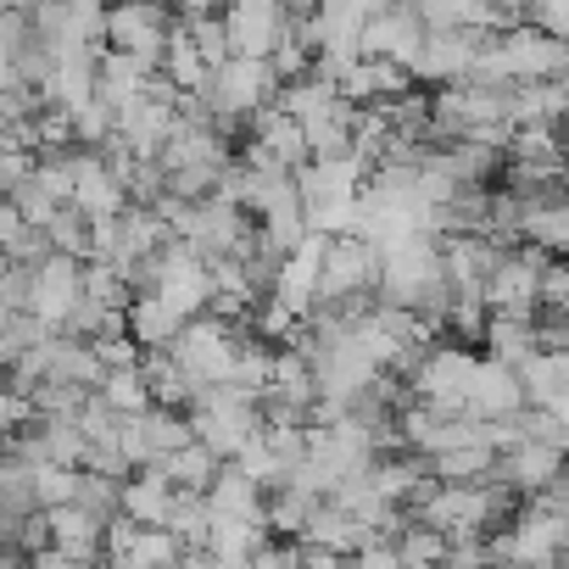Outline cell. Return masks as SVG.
Wrapping results in <instances>:
<instances>
[{"instance_id":"1","label":"cell","mask_w":569,"mask_h":569,"mask_svg":"<svg viewBox=\"0 0 569 569\" xmlns=\"http://www.w3.org/2000/svg\"><path fill=\"white\" fill-rule=\"evenodd\" d=\"M273 101H279V73H273L268 62H251V57H229V62H218L212 79H207V90H201V107H207L212 129L229 134L234 146L246 140L251 118L268 112Z\"/></svg>"},{"instance_id":"2","label":"cell","mask_w":569,"mask_h":569,"mask_svg":"<svg viewBox=\"0 0 569 569\" xmlns=\"http://www.w3.org/2000/svg\"><path fill=\"white\" fill-rule=\"evenodd\" d=\"M563 62H569V40H558V34H547L536 23H513V29H502V34L486 40L475 79L502 84V90H513V84H547V79L563 73Z\"/></svg>"},{"instance_id":"3","label":"cell","mask_w":569,"mask_h":569,"mask_svg":"<svg viewBox=\"0 0 569 569\" xmlns=\"http://www.w3.org/2000/svg\"><path fill=\"white\" fill-rule=\"evenodd\" d=\"M363 184H369V168L358 157H313L297 173V196H302L308 229L313 234H352Z\"/></svg>"},{"instance_id":"4","label":"cell","mask_w":569,"mask_h":569,"mask_svg":"<svg viewBox=\"0 0 569 569\" xmlns=\"http://www.w3.org/2000/svg\"><path fill=\"white\" fill-rule=\"evenodd\" d=\"M262 430V408L251 391L240 386H207L196 402H190V436L212 452V458H234L251 436Z\"/></svg>"},{"instance_id":"5","label":"cell","mask_w":569,"mask_h":569,"mask_svg":"<svg viewBox=\"0 0 569 569\" xmlns=\"http://www.w3.org/2000/svg\"><path fill=\"white\" fill-rule=\"evenodd\" d=\"M168 358L190 375L196 391H207V386H234L240 330L223 325V319H212V313H201V319H190V325L179 330V341L168 347Z\"/></svg>"},{"instance_id":"6","label":"cell","mask_w":569,"mask_h":569,"mask_svg":"<svg viewBox=\"0 0 569 569\" xmlns=\"http://www.w3.org/2000/svg\"><path fill=\"white\" fill-rule=\"evenodd\" d=\"M475 363H480V352H469L463 341H436V347H425L419 363L408 369V391H413V402L441 408V413H463V408H469Z\"/></svg>"},{"instance_id":"7","label":"cell","mask_w":569,"mask_h":569,"mask_svg":"<svg viewBox=\"0 0 569 569\" xmlns=\"http://www.w3.org/2000/svg\"><path fill=\"white\" fill-rule=\"evenodd\" d=\"M173 29H179L173 7H151V0H112L101 34H107V51H123L140 68H162Z\"/></svg>"},{"instance_id":"8","label":"cell","mask_w":569,"mask_h":569,"mask_svg":"<svg viewBox=\"0 0 569 569\" xmlns=\"http://www.w3.org/2000/svg\"><path fill=\"white\" fill-rule=\"evenodd\" d=\"M547 251L525 246V240H508L497 268L486 273V308L491 313H508V319H536L541 313V273H547Z\"/></svg>"},{"instance_id":"9","label":"cell","mask_w":569,"mask_h":569,"mask_svg":"<svg viewBox=\"0 0 569 569\" xmlns=\"http://www.w3.org/2000/svg\"><path fill=\"white\" fill-rule=\"evenodd\" d=\"M190 413L179 408H146V413H123V430H118V452L129 469H157L162 458H173L179 447H190Z\"/></svg>"},{"instance_id":"10","label":"cell","mask_w":569,"mask_h":569,"mask_svg":"<svg viewBox=\"0 0 569 569\" xmlns=\"http://www.w3.org/2000/svg\"><path fill=\"white\" fill-rule=\"evenodd\" d=\"M146 291H151V297H162V302L190 325V319H201V313L212 308V268H207L184 240H173V246L157 257V273H151Z\"/></svg>"},{"instance_id":"11","label":"cell","mask_w":569,"mask_h":569,"mask_svg":"<svg viewBox=\"0 0 569 569\" xmlns=\"http://www.w3.org/2000/svg\"><path fill=\"white\" fill-rule=\"evenodd\" d=\"M79 302H84V262L79 257L51 251V257H40L29 268V302H23V313H34L40 325L62 330Z\"/></svg>"},{"instance_id":"12","label":"cell","mask_w":569,"mask_h":569,"mask_svg":"<svg viewBox=\"0 0 569 569\" xmlns=\"http://www.w3.org/2000/svg\"><path fill=\"white\" fill-rule=\"evenodd\" d=\"M486 40H491V34H480V29H430V34H425L419 62L408 68V73H413V84H419V90H447V84L475 79Z\"/></svg>"},{"instance_id":"13","label":"cell","mask_w":569,"mask_h":569,"mask_svg":"<svg viewBox=\"0 0 569 569\" xmlns=\"http://www.w3.org/2000/svg\"><path fill=\"white\" fill-rule=\"evenodd\" d=\"M218 18H223V34H229V57H251V62H268L297 23L284 12V0H223Z\"/></svg>"},{"instance_id":"14","label":"cell","mask_w":569,"mask_h":569,"mask_svg":"<svg viewBox=\"0 0 569 569\" xmlns=\"http://www.w3.org/2000/svg\"><path fill=\"white\" fill-rule=\"evenodd\" d=\"M240 162L273 168V173H302V168L313 162V151H308V134H302V123H297L291 112L268 107V112L251 118V129H246V140H240Z\"/></svg>"},{"instance_id":"15","label":"cell","mask_w":569,"mask_h":569,"mask_svg":"<svg viewBox=\"0 0 569 569\" xmlns=\"http://www.w3.org/2000/svg\"><path fill=\"white\" fill-rule=\"evenodd\" d=\"M173 123H179V90L157 73V84H151L134 107L118 112V134H112V140H118L123 151H134V157H157V151L168 146Z\"/></svg>"},{"instance_id":"16","label":"cell","mask_w":569,"mask_h":569,"mask_svg":"<svg viewBox=\"0 0 569 569\" xmlns=\"http://www.w3.org/2000/svg\"><path fill=\"white\" fill-rule=\"evenodd\" d=\"M425 18H419V0H391L386 12L369 18L363 29V57H380V62H397V68H413L419 51H425Z\"/></svg>"},{"instance_id":"17","label":"cell","mask_w":569,"mask_h":569,"mask_svg":"<svg viewBox=\"0 0 569 569\" xmlns=\"http://www.w3.org/2000/svg\"><path fill=\"white\" fill-rule=\"evenodd\" d=\"M68 179H73V207L84 218H118L129 207V190L118 179V168L107 162V151H68Z\"/></svg>"},{"instance_id":"18","label":"cell","mask_w":569,"mask_h":569,"mask_svg":"<svg viewBox=\"0 0 569 569\" xmlns=\"http://www.w3.org/2000/svg\"><path fill=\"white\" fill-rule=\"evenodd\" d=\"M569 469V458L552 447V441H530V436H519L508 452H497V469H491V480H502L513 497H541V491H552V480Z\"/></svg>"},{"instance_id":"19","label":"cell","mask_w":569,"mask_h":569,"mask_svg":"<svg viewBox=\"0 0 569 569\" xmlns=\"http://www.w3.org/2000/svg\"><path fill=\"white\" fill-rule=\"evenodd\" d=\"M530 402H525V386H519V369H508V363H497V358H486L480 352V363H475V380H469V419H519Z\"/></svg>"},{"instance_id":"20","label":"cell","mask_w":569,"mask_h":569,"mask_svg":"<svg viewBox=\"0 0 569 569\" xmlns=\"http://www.w3.org/2000/svg\"><path fill=\"white\" fill-rule=\"evenodd\" d=\"M336 90H341L352 107H391L397 96L413 90V73L397 68V62H380V57H358V62L341 68Z\"/></svg>"},{"instance_id":"21","label":"cell","mask_w":569,"mask_h":569,"mask_svg":"<svg viewBox=\"0 0 569 569\" xmlns=\"http://www.w3.org/2000/svg\"><path fill=\"white\" fill-rule=\"evenodd\" d=\"M46 519H51V547H57V552H68V558L90 563V569L107 558V525H101L96 513H84L79 502L46 508Z\"/></svg>"},{"instance_id":"22","label":"cell","mask_w":569,"mask_h":569,"mask_svg":"<svg viewBox=\"0 0 569 569\" xmlns=\"http://www.w3.org/2000/svg\"><path fill=\"white\" fill-rule=\"evenodd\" d=\"M151 84H157V68H140L134 57H123V51H107V46H101V57H96V96H101L112 112L134 107Z\"/></svg>"},{"instance_id":"23","label":"cell","mask_w":569,"mask_h":569,"mask_svg":"<svg viewBox=\"0 0 569 569\" xmlns=\"http://www.w3.org/2000/svg\"><path fill=\"white\" fill-rule=\"evenodd\" d=\"M123 325H129V341H134L140 352H168V347L179 341V330H184V319H179L162 297H151V291H134V297H129Z\"/></svg>"},{"instance_id":"24","label":"cell","mask_w":569,"mask_h":569,"mask_svg":"<svg viewBox=\"0 0 569 569\" xmlns=\"http://www.w3.org/2000/svg\"><path fill=\"white\" fill-rule=\"evenodd\" d=\"M262 502H268V491H262L240 463H223L218 480L207 486V508H212V519H257V525H262ZM262 530H268V525H262Z\"/></svg>"},{"instance_id":"25","label":"cell","mask_w":569,"mask_h":569,"mask_svg":"<svg viewBox=\"0 0 569 569\" xmlns=\"http://www.w3.org/2000/svg\"><path fill=\"white\" fill-rule=\"evenodd\" d=\"M519 386H525V402H530V408L563 402V397H569V352L536 347V352L519 363Z\"/></svg>"},{"instance_id":"26","label":"cell","mask_w":569,"mask_h":569,"mask_svg":"<svg viewBox=\"0 0 569 569\" xmlns=\"http://www.w3.org/2000/svg\"><path fill=\"white\" fill-rule=\"evenodd\" d=\"M319 502H325V497H313V491H302V486L284 480V486L268 491V502H262V525H268V536H279V541H302V530H308V519L319 513Z\"/></svg>"},{"instance_id":"27","label":"cell","mask_w":569,"mask_h":569,"mask_svg":"<svg viewBox=\"0 0 569 569\" xmlns=\"http://www.w3.org/2000/svg\"><path fill=\"white\" fill-rule=\"evenodd\" d=\"M168 508H173V480H168L162 469H134V475L123 480V513H129L134 525H162Z\"/></svg>"},{"instance_id":"28","label":"cell","mask_w":569,"mask_h":569,"mask_svg":"<svg viewBox=\"0 0 569 569\" xmlns=\"http://www.w3.org/2000/svg\"><path fill=\"white\" fill-rule=\"evenodd\" d=\"M179 96H196L201 101V90H207V79H212V62L190 46V34H184V23L173 29V40H168V57H162V68H157Z\"/></svg>"},{"instance_id":"29","label":"cell","mask_w":569,"mask_h":569,"mask_svg":"<svg viewBox=\"0 0 569 569\" xmlns=\"http://www.w3.org/2000/svg\"><path fill=\"white\" fill-rule=\"evenodd\" d=\"M480 341H486V358H497V363L519 369V363L536 352V319H508V313H491V319H486V330H480Z\"/></svg>"},{"instance_id":"30","label":"cell","mask_w":569,"mask_h":569,"mask_svg":"<svg viewBox=\"0 0 569 569\" xmlns=\"http://www.w3.org/2000/svg\"><path fill=\"white\" fill-rule=\"evenodd\" d=\"M179 558H184V547H179V536L168 525H140L134 541L118 552L123 569H173Z\"/></svg>"},{"instance_id":"31","label":"cell","mask_w":569,"mask_h":569,"mask_svg":"<svg viewBox=\"0 0 569 569\" xmlns=\"http://www.w3.org/2000/svg\"><path fill=\"white\" fill-rule=\"evenodd\" d=\"M168 480H173V491H201L207 497V486L218 480V469H223V458H212L201 441H190V447H179L173 458H162L157 463Z\"/></svg>"},{"instance_id":"32","label":"cell","mask_w":569,"mask_h":569,"mask_svg":"<svg viewBox=\"0 0 569 569\" xmlns=\"http://www.w3.org/2000/svg\"><path fill=\"white\" fill-rule=\"evenodd\" d=\"M173 536H179V547L184 552H201L207 547V536H212V508H207V497L201 491H173V508H168V519H162Z\"/></svg>"},{"instance_id":"33","label":"cell","mask_w":569,"mask_h":569,"mask_svg":"<svg viewBox=\"0 0 569 569\" xmlns=\"http://www.w3.org/2000/svg\"><path fill=\"white\" fill-rule=\"evenodd\" d=\"M262 541H268V530H262L257 519H212L207 552H212V558H223V563H246Z\"/></svg>"},{"instance_id":"34","label":"cell","mask_w":569,"mask_h":569,"mask_svg":"<svg viewBox=\"0 0 569 569\" xmlns=\"http://www.w3.org/2000/svg\"><path fill=\"white\" fill-rule=\"evenodd\" d=\"M497 469V452L491 447H452L441 458H430V475L447 480V486H469V480H491Z\"/></svg>"},{"instance_id":"35","label":"cell","mask_w":569,"mask_h":569,"mask_svg":"<svg viewBox=\"0 0 569 569\" xmlns=\"http://www.w3.org/2000/svg\"><path fill=\"white\" fill-rule=\"evenodd\" d=\"M229 463H240V469H246V475H251L262 491H279L284 480H291V463H284V458L273 452V441H268L262 430H257V436H251V441H246V447H240Z\"/></svg>"},{"instance_id":"36","label":"cell","mask_w":569,"mask_h":569,"mask_svg":"<svg viewBox=\"0 0 569 569\" xmlns=\"http://www.w3.org/2000/svg\"><path fill=\"white\" fill-rule=\"evenodd\" d=\"M73 502L107 525V519H118V513H123V480L96 475V469H79V491H73Z\"/></svg>"},{"instance_id":"37","label":"cell","mask_w":569,"mask_h":569,"mask_svg":"<svg viewBox=\"0 0 569 569\" xmlns=\"http://www.w3.org/2000/svg\"><path fill=\"white\" fill-rule=\"evenodd\" d=\"M101 402H107L112 413H146V408H151V386H146L140 369H112V375L101 380Z\"/></svg>"},{"instance_id":"38","label":"cell","mask_w":569,"mask_h":569,"mask_svg":"<svg viewBox=\"0 0 569 569\" xmlns=\"http://www.w3.org/2000/svg\"><path fill=\"white\" fill-rule=\"evenodd\" d=\"M46 240H51V251H68V257L90 262V218H84L79 207H62V212L46 223Z\"/></svg>"},{"instance_id":"39","label":"cell","mask_w":569,"mask_h":569,"mask_svg":"<svg viewBox=\"0 0 569 569\" xmlns=\"http://www.w3.org/2000/svg\"><path fill=\"white\" fill-rule=\"evenodd\" d=\"M79 491V469H62V463H40L34 469V502L40 508H68Z\"/></svg>"},{"instance_id":"40","label":"cell","mask_w":569,"mask_h":569,"mask_svg":"<svg viewBox=\"0 0 569 569\" xmlns=\"http://www.w3.org/2000/svg\"><path fill=\"white\" fill-rule=\"evenodd\" d=\"M184 23V34H190V46L218 68V62H229V34H223V18H179Z\"/></svg>"},{"instance_id":"41","label":"cell","mask_w":569,"mask_h":569,"mask_svg":"<svg viewBox=\"0 0 569 569\" xmlns=\"http://www.w3.org/2000/svg\"><path fill=\"white\" fill-rule=\"evenodd\" d=\"M541 308L547 313H569V262L552 257L547 273H541Z\"/></svg>"},{"instance_id":"42","label":"cell","mask_w":569,"mask_h":569,"mask_svg":"<svg viewBox=\"0 0 569 569\" xmlns=\"http://www.w3.org/2000/svg\"><path fill=\"white\" fill-rule=\"evenodd\" d=\"M246 569H297V541H279V536H268V541L246 558Z\"/></svg>"},{"instance_id":"43","label":"cell","mask_w":569,"mask_h":569,"mask_svg":"<svg viewBox=\"0 0 569 569\" xmlns=\"http://www.w3.org/2000/svg\"><path fill=\"white\" fill-rule=\"evenodd\" d=\"M352 569H402V558H397V541H380V536H369V541L352 552Z\"/></svg>"},{"instance_id":"44","label":"cell","mask_w":569,"mask_h":569,"mask_svg":"<svg viewBox=\"0 0 569 569\" xmlns=\"http://www.w3.org/2000/svg\"><path fill=\"white\" fill-rule=\"evenodd\" d=\"M297 563L302 569H352V552L319 547V541H297Z\"/></svg>"},{"instance_id":"45","label":"cell","mask_w":569,"mask_h":569,"mask_svg":"<svg viewBox=\"0 0 569 569\" xmlns=\"http://www.w3.org/2000/svg\"><path fill=\"white\" fill-rule=\"evenodd\" d=\"M29 569H90V563H79V558H68V552H57V547H46V552L29 558Z\"/></svg>"},{"instance_id":"46","label":"cell","mask_w":569,"mask_h":569,"mask_svg":"<svg viewBox=\"0 0 569 569\" xmlns=\"http://www.w3.org/2000/svg\"><path fill=\"white\" fill-rule=\"evenodd\" d=\"M173 12H179V18H218L223 0H173Z\"/></svg>"},{"instance_id":"47","label":"cell","mask_w":569,"mask_h":569,"mask_svg":"<svg viewBox=\"0 0 569 569\" xmlns=\"http://www.w3.org/2000/svg\"><path fill=\"white\" fill-rule=\"evenodd\" d=\"M319 7H325V0H284V12H291L297 23H308V18H313Z\"/></svg>"},{"instance_id":"48","label":"cell","mask_w":569,"mask_h":569,"mask_svg":"<svg viewBox=\"0 0 569 569\" xmlns=\"http://www.w3.org/2000/svg\"><path fill=\"white\" fill-rule=\"evenodd\" d=\"M486 7H497L508 23H525V18H519V7H525V0H486Z\"/></svg>"},{"instance_id":"49","label":"cell","mask_w":569,"mask_h":569,"mask_svg":"<svg viewBox=\"0 0 569 569\" xmlns=\"http://www.w3.org/2000/svg\"><path fill=\"white\" fill-rule=\"evenodd\" d=\"M34 0H0V12H29Z\"/></svg>"},{"instance_id":"50","label":"cell","mask_w":569,"mask_h":569,"mask_svg":"<svg viewBox=\"0 0 569 569\" xmlns=\"http://www.w3.org/2000/svg\"><path fill=\"white\" fill-rule=\"evenodd\" d=\"M358 7H363V12L375 18V12H386V7H391V0H358Z\"/></svg>"},{"instance_id":"51","label":"cell","mask_w":569,"mask_h":569,"mask_svg":"<svg viewBox=\"0 0 569 569\" xmlns=\"http://www.w3.org/2000/svg\"><path fill=\"white\" fill-rule=\"evenodd\" d=\"M558 146H563V157H569V118L558 123Z\"/></svg>"},{"instance_id":"52","label":"cell","mask_w":569,"mask_h":569,"mask_svg":"<svg viewBox=\"0 0 569 569\" xmlns=\"http://www.w3.org/2000/svg\"><path fill=\"white\" fill-rule=\"evenodd\" d=\"M96 569H123V563H118V558H101V563H96Z\"/></svg>"},{"instance_id":"53","label":"cell","mask_w":569,"mask_h":569,"mask_svg":"<svg viewBox=\"0 0 569 569\" xmlns=\"http://www.w3.org/2000/svg\"><path fill=\"white\" fill-rule=\"evenodd\" d=\"M0 212H7V190H0Z\"/></svg>"},{"instance_id":"54","label":"cell","mask_w":569,"mask_h":569,"mask_svg":"<svg viewBox=\"0 0 569 569\" xmlns=\"http://www.w3.org/2000/svg\"><path fill=\"white\" fill-rule=\"evenodd\" d=\"M297 569H302V563H297Z\"/></svg>"}]
</instances>
